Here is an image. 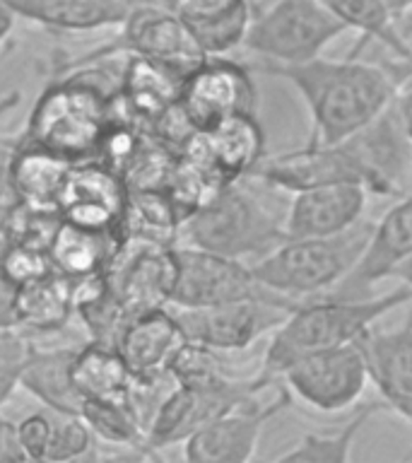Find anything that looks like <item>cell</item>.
<instances>
[{"mask_svg":"<svg viewBox=\"0 0 412 463\" xmlns=\"http://www.w3.org/2000/svg\"><path fill=\"white\" fill-rule=\"evenodd\" d=\"M412 166V147L398 118L396 101L376 121L335 145H306L263 159L251 176L282 191L323 184H360L369 195L400 194Z\"/></svg>","mask_w":412,"mask_h":463,"instance_id":"6da1fadb","label":"cell"},{"mask_svg":"<svg viewBox=\"0 0 412 463\" xmlns=\"http://www.w3.org/2000/svg\"><path fill=\"white\" fill-rule=\"evenodd\" d=\"M258 71L282 78L302 97L309 111L306 145H335L376 121L398 97L390 71L357 56L323 58L306 63H258Z\"/></svg>","mask_w":412,"mask_h":463,"instance_id":"7a4b0ae2","label":"cell"},{"mask_svg":"<svg viewBox=\"0 0 412 463\" xmlns=\"http://www.w3.org/2000/svg\"><path fill=\"white\" fill-rule=\"evenodd\" d=\"M97 72H78L56 80L36 99L20 145L53 152L68 162L97 159L118 111L116 90Z\"/></svg>","mask_w":412,"mask_h":463,"instance_id":"3957f363","label":"cell"},{"mask_svg":"<svg viewBox=\"0 0 412 463\" xmlns=\"http://www.w3.org/2000/svg\"><path fill=\"white\" fill-rule=\"evenodd\" d=\"M407 302H412V289L407 285L379 297L347 299L325 295L316 302H299L273 331L260 372L280 382V374L295 360L318 350L357 343L374 328L379 318Z\"/></svg>","mask_w":412,"mask_h":463,"instance_id":"277c9868","label":"cell"},{"mask_svg":"<svg viewBox=\"0 0 412 463\" xmlns=\"http://www.w3.org/2000/svg\"><path fill=\"white\" fill-rule=\"evenodd\" d=\"M374 222H360L331 237L285 239L277 249L253 260L260 285L299 302L302 297L331 295L360 263Z\"/></svg>","mask_w":412,"mask_h":463,"instance_id":"5b68a950","label":"cell"},{"mask_svg":"<svg viewBox=\"0 0 412 463\" xmlns=\"http://www.w3.org/2000/svg\"><path fill=\"white\" fill-rule=\"evenodd\" d=\"M186 246L222 253L229 259H263L287 239L282 222L241 181L224 186L181 224Z\"/></svg>","mask_w":412,"mask_h":463,"instance_id":"8992f818","label":"cell"},{"mask_svg":"<svg viewBox=\"0 0 412 463\" xmlns=\"http://www.w3.org/2000/svg\"><path fill=\"white\" fill-rule=\"evenodd\" d=\"M342 34L347 27L323 0H277L253 14L244 49L260 63L295 65L318 58Z\"/></svg>","mask_w":412,"mask_h":463,"instance_id":"52a82bcc","label":"cell"},{"mask_svg":"<svg viewBox=\"0 0 412 463\" xmlns=\"http://www.w3.org/2000/svg\"><path fill=\"white\" fill-rule=\"evenodd\" d=\"M275 382L277 379H270L263 372L251 379L229 376L224 382L202 383V386L173 382L147 427V449L183 444L191 434L202 430L208 422L229 412L231 408H237L248 398H256L260 391Z\"/></svg>","mask_w":412,"mask_h":463,"instance_id":"ba28073f","label":"cell"},{"mask_svg":"<svg viewBox=\"0 0 412 463\" xmlns=\"http://www.w3.org/2000/svg\"><path fill=\"white\" fill-rule=\"evenodd\" d=\"M108 289L133 321L147 311L172 307L176 244L126 234L104 268Z\"/></svg>","mask_w":412,"mask_h":463,"instance_id":"9c48e42d","label":"cell"},{"mask_svg":"<svg viewBox=\"0 0 412 463\" xmlns=\"http://www.w3.org/2000/svg\"><path fill=\"white\" fill-rule=\"evenodd\" d=\"M292 393L318 412H342L352 408L371 383L369 360L361 340L304 354L280 374Z\"/></svg>","mask_w":412,"mask_h":463,"instance_id":"30bf717a","label":"cell"},{"mask_svg":"<svg viewBox=\"0 0 412 463\" xmlns=\"http://www.w3.org/2000/svg\"><path fill=\"white\" fill-rule=\"evenodd\" d=\"M241 299H270V302L299 304L260 285L253 268L241 259L205 251L195 246H176V282L172 307L195 309Z\"/></svg>","mask_w":412,"mask_h":463,"instance_id":"8fae6325","label":"cell"},{"mask_svg":"<svg viewBox=\"0 0 412 463\" xmlns=\"http://www.w3.org/2000/svg\"><path fill=\"white\" fill-rule=\"evenodd\" d=\"M118 29V39L94 51L92 56L133 53L162 65L181 80H186L208 58L191 27L169 5L130 7L128 17Z\"/></svg>","mask_w":412,"mask_h":463,"instance_id":"7c38bea8","label":"cell"},{"mask_svg":"<svg viewBox=\"0 0 412 463\" xmlns=\"http://www.w3.org/2000/svg\"><path fill=\"white\" fill-rule=\"evenodd\" d=\"M295 307L296 304L270 299H241L195 309L173 307V314L186 340L210 347L215 353H237L273 333Z\"/></svg>","mask_w":412,"mask_h":463,"instance_id":"4fadbf2b","label":"cell"},{"mask_svg":"<svg viewBox=\"0 0 412 463\" xmlns=\"http://www.w3.org/2000/svg\"><path fill=\"white\" fill-rule=\"evenodd\" d=\"M179 107L198 133L234 114H256L258 90L244 63L208 56L181 85Z\"/></svg>","mask_w":412,"mask_h":463,"instance_id":"5bb4252c","label":"cell"},{"mask_svg":"<svg viewBox=\"0 0 412 463\" xmlns=\"http://www.w3.org/2000/svg\"><path fill=\"white\" fill-rule=\"evenodd\" d=\"M292 393L287 386H280L277 396L270 403H260L248 398L229 412L191 434L183 441V456L191 463H246L251 461L258 447V439L266 425L275 415H280L292 405Z\"/></svg>","mask_w":412,"mask_h":463,"instance_id":"9a60e30c","label":"cell"},{"mask_svg":"<svg viewBox=\"0 0 412 463\" xmlns=\"http://www.w3.org/2000/svg\"><path fill=\"white\" fill-rule=\"evenodd\" d=\"M126 203L128 188L121 176L99 159H89L70 166L58 191L56 210L65 222L123 237Z\"/></svg>","mask_w":412,"mask_h":463,"instance_id":"2e32d148","label":"cell"},{"mask_svg":"<svg viewBox=\"0 0 412 463\" xmlns=\"http://www.w3.org/2000/svg\"><path fill=\"white\" fill-rule=\"evenodd\" d=\"M407 260H412V194L393 203L381 220L374 222V232L360 263L332 289L331 297H347V299L367 297L369 288L396 278Z\"/></svg>","mask_w":412,"mask_h":463,"instance_id":"e0dca14e","label":"cell"},{"mask_svg":"<svg viewBox=\"0 0 412 463\" xmlns=\"http://www.w3.org/2000/svg\"><path fill=\"white\" fill-rule=\"evenodd\" d=\"M369 191L360 184H323L295 191L282 227L287 239L331 237L360 222Z\"/></svg>","mask_w":412,"mask_h":463,"instance_id":"ac0fdd59","label":"cell"},{"mask_svg":"<svg viewBox=\"0 0 412 463\" xmlns=\"http://www.w3.org/2000/svg\"><path fill=\"white\" fill-rule=\"evenodd\" d=\"M183 343H186V335L181 331L176 314L164 307V309L147 311L143 317L133 318L126 326L116 347L133 379L150 382V379L172 376L169 369Z\"/></svg>","mask_w":412,"mask_h":463,"instance_id":"d6986e66","label":"cell"},{"mask_svg":"<svg viewBox=\"0 0 412 463\" xmlns=\"http://www.w3.org/2000/svg\"><path fill=\"white\" fill-rule=\"evenodd\" d=\"M371 383L383 405L412 425V318L400 328L371 331L361 338Z\"/></svg>","mask_w":412,"mask_h":463,"instance_id":"ffe728a7","label":"cell"},{"mask_svg":"<svg viewBox=\"0 0 412 463\" xmlns=\"http://www.w3.org/2000/svg\"><path fill=\"white\" fill-rule=\"evenodd\" d=\"M166 5L191 27L208 56L241 49L253 20L251 0H169Z\"/></svg>","mask_w":412,"mask_h":463,"instance_id":"44dd1931","label":"cell"},{"mask_svg":"<svg viewBox=\"0 0 412 463\" xmlns=\"http://www.w3.org/2000/svg\"><path fill=\"white\" fill-rule=\"evenodd\" d=\"M75 354L78 347H29L20 372V389L53 412L82 415L85 401L72 379Z\"/></svg>","mask_w":412,"mask_h":463,"instance_id":"7402d4cb","label":"cell"},{"mask_svg":"<svg viewBox=\"0 0 412 463\" xmlns=\"http://www.w3.org/2000/svg\"><path fill=\"white\" fill-rule=\"evenodd\" d=\"M183 80L176 78L162 65L152 63L143 56L128 53V63L118 82V104L126 114L145 128H152L159 116L179 101Z\"/></svg>","mask_w":412,"mask_h":463,"instance_id":"603a6c76","label":"cell"},{"mask_svg":"<svg viewBox=\"0 0 412 463\" xmlns=\"http://www.w3.org/2000/svg\"><path fill=\"white\" fill-rule=\"evenodd\" d=\"M17 17L56 32H97L121 27L130 13L126 0H7Z\"/></svg>","mask_w":412,"mask_h":463,"instance_id":"cb8c5ba5","label":"cell"},{"mask_svg":"<svg viewBox=\"0 0 412 463\" xmlns=\"http://www.w3.org/2000/svg\"><path fill=\"white\" fill-rule=\"evenodd\" d=\"M202 140L229 184L251 176L266 159V133L256 114L229 116L215 128L202 130Z\"/></svg>","mask_w":412,"mask_h":463,"instance_id":"d4e9b609","label":"cell"},{"mask_svg":"<svg viewBox=\"0 0 412 463\" xmlns=\"http://www.w3.org/2000/svg\"><path fill=\"white\" fill-rule=\"evenodd\" d=\"M75 314L70 295V278L49 273L17 288L14 297V328L27 333H53L68 324Z\"/></svg>","mask_w":412,"mask_h":463,"instance_id":"484cf974","label":"cell"},{"mask_svg":"<svg viewBox=\"0 0 412 463\" xmlns=\"http://www.w3.org/2000/svg\"><path fill=\"white\" fill-rule=\"evenodd\" d=\"M123 237L111 232H97L80 224L61 220L56 234L49 244V256L53 270L65 278L101 273L114 256L116 246Z\"/></svg>","mask_w":412,"mask_h":463,"instance_id":"4316f807","label":"cell"},{"mask_svg":"<svg viewBox=\"0 0 412 463\" xmlns=\"http://www.w3.org/2000/svg\"><path fill=\"white\" fill-rule=\"evenodd\" d=\"M72 379L78 386L82 401H118L130 396L133 374L126 367L118 347L87 343L78 347Z\"/></svg>","mask_w":412,"mask_h":463,"instance_id":"83f0119b","label":"cell"},{"mask_svg":"<svg viewBox=\"0 0 412 463\" xmlns=\"http://www.w3.org/2000/svg\"><path fill=\"white\" fill-rule=\"evenodd\" d=\"M72 165L75 162L58 157L53 152L17 143L13 179L20 203H27V205H34V208L56 210L58 191L63 186L65 176H68Z\"/></svg>","mask_w":412,"mask_h":463,"instance_id":"f1b7e54d","label":"cell"},{"mask_svg":"<svg viewBox=\"0 0 412 463\" xmlns=\"http://www.w3.org/2000/svg\"><path fill=\"white\" fill-rule=\"evenodd\" d=\"M323 3L345 24L347 32H357L361 36L360 49L371 42H379L393 51L398 61H407L412 56V46L396 32V20L386 0H323ZM357 51L352 56H357Z\"/></svg>","mask_w":412,"mask_h":463,"instance_id":"f546056e","label":"cell"},{"mask_svg":"<svg viewBox=\"0 0 412 463\" xmlns=\"http://www.w3.org/2000/svg\"><path fill=\"white\" fill-rule=\"evenodd\" d=\"M386 405L383 401L379 403H364L360 405L354 415L347 420L345 425L340 427L338 432H306L302 439L292 444L285 454L277 456L282 463H347L350 461V451L354 447L357 434L364 430L371 415L383 411Z\"/></svg>","mask_w":412,"mask_h":463,"instance_id":"4dcf8cb0","label":"cell"},{"mask_svg":"<svg viewBox=\"0 0 412 463\" xmlns=\"http://www.w3.org/2000/svg\"><path fill=\"white\" fill-rule=\"evenodd\" d=\"M82 418L92 427L94 439L116 447L147 449V432L130 396L118 401H85Z\"/></svg>","mask_w":412,"mask_h":463,"instance_id":"1f68e13d","label":"cell"},{"mask_svg":"<svg viewBox=\"0 0 412 463\" xmlns=\"http://www.w3.org/2000/svg\"><path fill=\"white\" fill-rule=\"evenodd\" d=\"M92 427L87 425V420L82 415L56 412V418H51V439L43 461H75V458H82L92 449Z\"/></svg>","mask_w":412,"mask_h":463,"instance_id":"d6a6232c","label":"cell"},{"mask_svg":"<svg viewBox=\"0 0 412 463\" xmlns=\"http://www.w3.org/2000/svg\"><path fill=\"white\" fill-rule=\"evenodd\" d=\"M0 266L14 288H22L27 282H34L43 275L53 273L49 251L27 244H5V249L0 251Z\"/></svg>","mask_w":412,"mask_h":463,"instance_id":"836d02e7","label":"cell"},{"mask_svg":"<svg viewBox=\"0 0 412 463\" xmlns=\"http://www.w3.org/2000/svg\"><path fill=\"white\" fill-rule=\"evenodd\" d=\"M29 347L27 335L20 328H0V405L20 386V372Z\"/></svg>","mask_w":412,"mask_h":463,"instance_id":"e575fe53","label":"cell"},{"mask_svg":"<svg viewBox=\"0 0 412 463\" xmlns=\"http://www.w3.org/2000/svg\"><path fill=\"white\" fill-rule=\"evenodd\" d=\"M17 434H20L22 451L27 456V461H43L51 439L49 415L32 412V415H27V418L17 422Z\"/></svg>","mask_w":412,"mask_h":463,"instance_id":"d590c367","label":"cell"},{"mask_svg":"<svg viewBox=\"0 0 412 463\" xmlns=\"http://www.w3.org/2000/svg\"><path fill=\"white\" fill-rule=\"evenodd\" d=\"M14 155H17V143H3L0 140V210L13 208L14 203H20L13 179Z\"/></svg>","mask_w":412,"mask_h":463,"instance_id":"8d00e7d4","label":"cell"},{"mask_svg":"<svg viewBox=\"0 0 412 463\" xmlns=\"http://www.w3.org/2000/svg\"><path fill=\"white\" fill-rule=\"evenodd\" d=\"M27 456L22 451L20 434H17V422L0 415V463H22Z\"/></svg>","mask_w":412,"mask_h":463,"instance_id":"74e56055","label":"cell"},{"mask_svg":"<svg viewBox=\"0 0 412 463\" xmlns=\"http://www.w3.org/2000/svg\"><path fill=\"white\" fill-rule=\"evenodd\" d=\"M14 297L17 288L7 280L5 270L0 266V328H14Z\"/></svg>","mask_w":412,"mask_h":463,"instance_id":"f35d334b","label":"cell"},{"mask_svg":"<svg viewBox=\"0 0 412 463\" xmlns=\"http://www.w3.org/2000/svg\"><path fill=\"white\" fill-rule=\"evenodd\" d=\"M396 111L398 118H400V126H403L405 130V137H407V143H410L412 147V80L407 82L405 90H398Z\"/></svg>","mask_w":412,"mask_h":463,"instance_id":"ab89813d","label":"cell"},{"mask_svg":"<svg viewBox=\"0 0 412 463\" xmlns=\"http://www.w3.org/2000/svg\"><path fill=\"white\" fill-rule=\"evenodd\" d=\"M17 20H20V17H17V13L10 7V3H7V0H0V46L7 42V36L13 34L14 22Z\"/></svg>","mask_w":412,"mask_h":463,"instance_id":"60d3db41","label":"cell"},{"mask_svg":"<svg viewBox=\"0 0 412 463\" xmlns=\"http://www.w3.org/2000/svg\"><path fill=\"white\" fill-rule=\"evenodd\" d=\"M390 75H393V80L398 82V87L405 85V82H410L412 80V56L407 58V61H398V63H393V68H389Z\"/></svg>","mask_w":412,"mask_h":463,"instance_id":"b9f144b4","label":"cell"},{"mask_svg":"<svg viewBox=\"0 0 412 463\" xmlns=\"http://www.w3.org/2000/svg\"><path fill=\"white\" fill-rule=\"evenodd\" d=\"M386 5H389L393 20H400L412 13V0H386Z\"/></svg>","mask_w":412,"mask_h":463,"instance_id":"7bdbcfd3","label":"cell"},{"mask_svg":"<svg viewBox=\"0 0 412 463\" xmlns=\"http://www.w3.org/2000/svg\"><path fill=\"white\" fill-rule=\"evenodd\" d=\"M396 280H400L403 285H407V288L412 289V260H407L400 270L396 273Z\"/></svg>","mask_w":412,"mask_h":463,"instance_id":"ee69618b","label":"cell"},{"mask_svg":"<svg viewBox=\"0 0 412 463\" xmlns=\"http://www.w3.org/2000/svg\"><path fill=\"white\" fill-rule=\"evenodd\" d=\"M130 7H136V5H166L169 0H126Z\"/></svg>","mask_w":412,"mask_h":463,"instance_id":"f6af8a7d","label":"cell"}]
</instances>
